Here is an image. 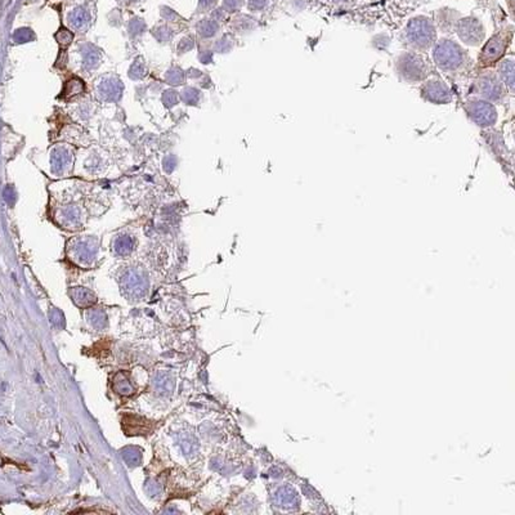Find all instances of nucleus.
I'll use <instances>...</instances> for the list:
<instances>
[{"mask_svg":"<svg viewBox=\"0 0 515 515\" xmlns=\"http://www.w3.org/2000/svg\"><path fill=\"white\" fill-rule=\"evenodd\" d=\"M433 61L440 70L445 72H455L468 63V54L456 42L442 39L433 47Z\"/></svg>","mask_w":515,"mask_h":515,"instance_id":"nucleus-1","label":"nucleus"},{"mask_svg":"<svg viewBox=\"0 0 515 515\" xmlns=\"http://www.w3.org/2000/svg\"><path fill=\"white\" fill-rule=\"evenodd\" d=\"M437 39L433 22L426 17H415L406 27V40L412 49L423 52L432 48Z\"/></svg>","mask_w":515,"mask_h":515,"instance_id":"nucleus-2","label":"nucleus"},{"mask_svg":"<svg viewBox=\"0 0 515 515\" xmlns=\"http://www.w3.org/2000/svg\"><path fill=\"white\" fill-rule=\"evenodd\" d=\"M395 71L399 80L411 84L424 81L429 72L423 57L411 52H405L398 55L395 61Z\"/></svg>","mask_w":515,"mask_h":515,"instance_id":"nucleus-3","label":"nucleus"},{"mask_svg":"<svg viewBox=\"0 0 515 515\" xmlns=\"http://www.w3.org/2000/svg\"><path fill=\"white\" fill-rule=\"evenodd\" d=\"M469 120L479 128H489L497 121L496 107L486 100H469L464 106Z\"/></svg>","mask_w":515,"mask_h":515,"instance_id":"nucleus-4","label":"nucleus"},{"mask_svg":"<svg viewBox=\"0 0 515 515\" xmlns=\"http://www.w3.org/2000/svg\"><path fill=\"white\" fill-rule=\"evenodd\" d=\"M478 92L488 102H500L505 96V87L499 76L493 72H486L478 78Z\"/></svg>","mask_w":515,"mask_h":515,"instance_id":"nucleus-5","label":"nucleus"},{"mask_svg":"<svg viewBox=\"0 0 515 515\" xmlns=\"http://www.w3.org/2000/svg\"><path fill=\"white\" fill-rule=\"evenodd\" d=\"M421 97L430 103L443 105V103H450L452 101V93L445 81L440 79H430L423 84Z\"/></svg>","mask_w":515,"mask_h":515,"instance_id":"nucleus-6","label":"nucleus"},{"mask_svg":"<svg viewBox=\"0 0 515 515\" xmlns=\"http://www.w3.org/2000/svg\"><path fill=\"white\" fill-rule=\"evenodd\" d=\"M456 32L461 42L466 45H479L484 40V27L481 22L474 17H466L459 21L456 26Z\"/></svg>","mask_w":515,"mask_h":515,"instance_id":"nucleus-7","label":"nucleus"},{"mask_svg":"<svg viewBox=\"0 0 515 515\" xmlns=\"http://www.w3.org/2000/svg\"><path fill=\"white\" fill-rule=\"evenodd\" d=\"M506 47L507 44L504 36L502 35H494L484 45L483 50H482L481 55H479V61L483 65H492V63L497 62V61L504 57L505 52H506Z\"/></svg>","mask_w":515,"mask_h":515,"instance_id":"nucleus-8","label":"nucleus"},{"mask_svg":"<svg viewBox=\"0 0 515 515\" xmlns=\"http://www.w3.org/2000/svg\"><path fill=\"white\" fill-rule=\"evenodd\" d=\"M514 68H515V63L514 60L511 58H506V60L501 61L499 65V73H500V80L502 81V84H505L509 90H514Z\"/></svg>","mask_w":515,"mask_h":515,"instance_id":"nucleus-9","label":"nucleus"},{"mask_svg":"<svg viewBox=\"0 0 515 515\" xmlns=\"http://www.w3.org/2000/svg\"><path fill=\"white\" fill-rule=\"evenodd\" d=\"M337 3H349V2H352V0H336Z\"/></svg>","mask_w":515,"mask_h":515,"instance_id":"nucleus-10","label":"nucleus"}]
</instances>
